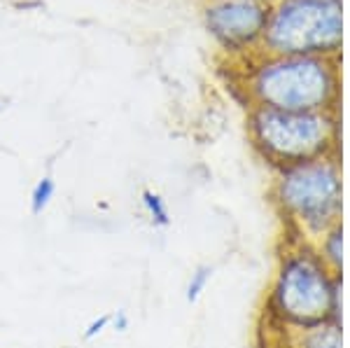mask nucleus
<instances>
[{
	"label": "nucleus",
	"instance_id": "nucleus-4",
	"mask_svg": "<svg viewBox=\"0 0 350 348\" xmlns=\"http://www.w3.org/2000/svg\"><path fill=\"white\" fill-rule=\"evenodd\" d=\"M275 304L287 321L310 327L336 313L338 290L329 285L318 262L297 255L283 265L275 285Z\"/></svg>",
	"mask_w": 350,
	"mask_h": 348
},
{
	"label": "nucleus",
	"instance_id": "nucleus-6",
	"mask_svg": "<svg viewBox=\"0 0 350 348\" xmlns=\"http://www.w3.org/2000/svg\"><path fill=\"white\" fill-rule=\"evenodd\" d=\"M269 3L259 0H213L203 12L206 28L227 52L259 49L267 28Z\"/></svg>",
	"mask_w": 350,
	"mask_h": 348
},
{
	"label": "nucleus",
	"instance_id": "nucleus-12",
	"mask_svg": "<svg viewBox=\"0 0 350 348\" xmlns=\"http://www.w3.org/2000/svg\"><path fill=\"white\" fill-rule=\"evenodd\" d=\"M129 325H131V321H129V313L126 311H115V313H112L110 330H115V332H126Z\"/></svg>",
	"mask_w": 350,
	"mask_h": 348
},
{
	"label": "nucleus",
	"instance_id": "nucleus-9",
	"mask_svg": "<svg viewBox=\"0 0 350 348\" xmlns=\"http://www.w3.org/2000/svg\"><path fill=\"white\" fill-rule=\"evenodd\" d=\"M213 278V269L211 267H196V271L191 273L189 283H187V302L189 304H194V302H199V297L206 293L208 283H211Z\"/></svg>",
	"mask_w": 350,
	"mask_h": 348
},
{
	"label": "nucleus",
	"instance_id": "nucleus-13",
	"mask_svg": "<svg viewBox=\"0 0 350 348\" xmlns=\"http://www.w3.org/2000/svg\"><path fill=\"white\" fill-rule=\"evenodd\" d=\"M327 248H329V257L334 262H338L341 260V234H334V237H332V241H329V245H327Z\"/></svg>",
	"mask_w": 350,
	"mask_h": 348
},
{
	"label": "nucleus",
	"instance_id": "nucleus-3",
	"mask_svg": "<svg viewBox=\"0 0 350 348\" xmlns=\"http://www.w3.org/2000/svg\"><path fill=\"white\" fill-rule=\"evenodd\" d=\"M247 126L255 148L283 168L325 157L334 138V120L325 110H278L255 105Z\"/></svg>",
	"mask_w": 350,
	"mask_h": 348
},
{
	"label": "nucleus",
	"instance_id": "nucleus-7",
	"mask_svg": "<svg viewBox=\"0 0 350 348\" xmlns=\"http://www.w3.org/2000/svg\"><path fill=\"white\" fill-rule=\"evenodd\" d=\"M140 201H143V209L150 215L154 227H168V224H171V213H168L166 201L161 199L159 192H154V189H143Z\"/></svg>",
	"mask_w": 350,
	"mask_h": 348
},
{
	"label": "nucleus",
	"instance_id": "nucleus-8",
	"mask_svg": "<svg viewBox=\"0 0 350 348\" xmlns=\"http://www.w3.org/2000/svg\"><path fill=\"white\" fill-rule=\"evenodd\" d=\"M54 194H56V183H54V178H52V176L40 178V180L33 185L31 199H28V201H31V215H33V217L42 215V213L47 211V206L52 204Z\"/></svg>",
	"mask_w": 350,
	"mask_h": 348
},
{
	"label": "nucleus",
	"instance_id": "nucleus-14",
	"mask_svg": "<svg viewBox=\"0 0 350 348\" xmlns=\"http://www.w3.org/2000/svg\"><path fill=\"white\" fill-rule=\"evenodd\" d=\"M259 3H271V0H259Z\"/></svg>",
	"mask_w": 350,
	"mask_h": 348
},
{
	"label": "nucleus",
	"instance_id": "nucleus-1",
	"mask_svg": "<svg viewBox=\"0 0 350 348\" xmlns=\"http://www.w3.org/2000/svg\"><path fill=\"white\" fill-rule=\"evenodd\" d=\"M255 105L278 110H325L338 96L336 56L259 54L247 72Z\"/></svg>",
	"mask_w": 350,
	"mask_h": 348
},
{
	"label": "nucleus",
	"instance_id": "nucleus-2",
	"mask_svg": "<svg viewBox=\"0 0 350 348\" xmlns=\"http://www.w3.org/2000/svg\"><path fill=\"white\" fill-rule=\"evenodd\" d=\"M343 42L341 0H271L264 54L336 56Z\"/></svg>",
	"mask_w": 350,
	"mask_h": 348
},
{
	"label": "nucleus",
	"instance_id": "nucleus-10",
	"mask_svg": "<svg viewBox=\"0 0 350 348\" xmlns=\"http://www.w3.org/2000/svg\"><path fill=\"white\" fill-rule=\"evenodd\" d=\"M304 348H341V334L336 332V327L315 330L306 339Z\"/></svg>",
	"mask_w": 350,
	"mask_h": 348
},
{
	"label": "nucleus",
	"instance_id": "nucleus-5",
	"mask_svg": "<svg viewBox=\"0 0 350 348\" xmlns=\"http://www.w3.org/2000/svg\"><path fill=\"white\" fill-rule=\"evenodd\" d=\"M278 196L297 217L310 224L329 220L341 201V178L327 157L285 166L278 180Z\"/></svg>",
	"mask_w": 350,
	"mask_h": 348
},
{
	"label": "nucleus",
	"instance_id": "nucleus-11",
	"mask_svg": "<svg viewBox=\"0 0 350 348\" xmlns=\"http://www.w3.org/2000/svg\"><path fill=\"white\" fill-rule=\"evenodd\" d=\"M110 321H112V313H103V316L94 318V321L87 325V330L82 332V339L84 341H94L96 336H100L105 330H110Z\"/></svg>",
	"mask_w": 350,
	"mask_h": 348
}]
</instances>
